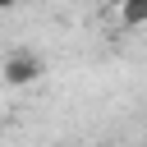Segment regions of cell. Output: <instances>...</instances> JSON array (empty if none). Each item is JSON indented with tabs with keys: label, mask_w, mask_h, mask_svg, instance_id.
I'll use <instances>...</instances> for the list:
<instances>
[{
	"label": "cell",
	"mask_w": 147,
	"mask_h": 147,
	"mask_svg": "<svg viewBox=\"0 0 147 147\" xmlns=\"http://www.w3.org/2000/svg\"><path fill=\"white\" fill-rule=\"evenodd\" d=\"M110 9H115V18H119L124 32H138L147 23V0H110Z\"/></svg>",
	"instance_id": "obj_2"
},
{
	"label": "cell",
	"mask_w": 147,
	"mask_h": 147,
	"mask_svg": "<svg viewBox=\"0 0 147 147\" xmlns=\"http://www.w3.org/2000/svg\"><path fill=\"white\" fill-rule=\"evenodd\" d=\"M18 5H28V0H0V9H18Z\"/></svg>",
	"instance_id": "obj_3"
},
{
	"label": "cell",
	"mask_w": 147,
	"mask_h": 147,
	"mask_svg": "<svg viewBox=\"0 0 147 147\" xmlns=\"http://www.w3.org/2000/svg\"><path fill=\"white\" fill-rule=\"evenodd\" d=\"M41 55L37 51H9L5 60H0V78L9 83V87H28V83H37L41 78Z\"/></svg>",
	"instance_id": "obj_1"
}]
</instances>
